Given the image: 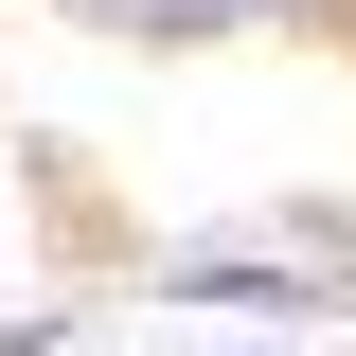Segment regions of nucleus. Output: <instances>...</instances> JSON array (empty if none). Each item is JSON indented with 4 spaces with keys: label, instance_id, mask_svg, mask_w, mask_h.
Returning <instances> with one entry per match:
<instances>
[{
    "label": "nucleus",
    "instance_id": "obj_4",
    "mask_svg": "<svg viewBox=\"0 0 356 356\" xmlns=\"http://www.w3.org/2000/svg\"><path fill=\"white\" fill-rule=\"evenodd\" d=\"M0 18H18V0H0Z\"/></svg>",
    "mask_w": 356,
    "mask_h": 356
},
{
    "label": "nucleus",
    "instance_id": "obj_3",
    "mask_svg": "<svg viewBox=\"0 0 356 356\" xmlns=\"http://www.w3.org/2000/svg\"><path fill=\"white\" fill-rule=\"evenodd\" d=\"M232 36H356V0H232Z\"/></svg>",
    "mask_w": 356,
    "mask_h": 356
},
{
    "label": "nucleus",
    "instance_id": "obj_2",
    "mask_svg": "<svg viewBox=\"0 0 356 356\" xmlns=\"http://www.w3.org/2000/svg\"><path fill=\"white\" fill-rule=\"evenodd\" d=\"M72 36H125V54H232V0H54Z\"/></svg>",
    "mask_w": 356,
    "mask_h": 356
},
{
    "label": "nucleus",
    "instance_id": "obj_1",
    "mask_svg": "<svg viewBox=\"0 0 356 356\" xmlns=\"http://www.w3.org/2000/svg\"><path fill=\"white\" fill-rule=\"evenodd\" d=\"M161 303H196V321H339L356 250L339 232H196V250H161Z\"/></svg>",
    "mask_w": 356,
    "mask_h": 356
}]
</instances>
